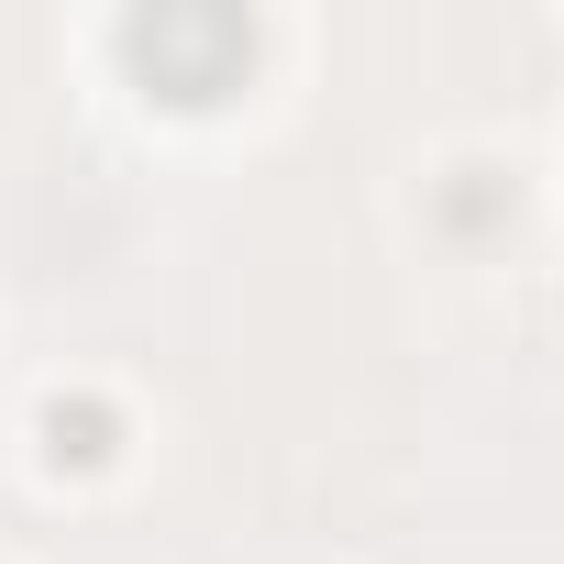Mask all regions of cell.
I'll return each instance as SVG.
<instances>
[{
    "label": "cell",
    "instance_id": "1",
    "mask_svg": "<svg viewBox=\"0 0 564 564\" xmlns=\"http://www.w3.org/2000/svg\"><path fill=\"white\" fill-rule=\"evenodd\" d=\"M122 67L166 100V111H210L243 89L254 67V23L232 12V0H155V12L122 23Z\"/></svg>",
    "mask_w": 564,
    "mask_h": 564
},
{
    "label": "cell",
    "instance_id": "2",
    "mask_svg": "<svg viewBox=\"0 0 564 564\" xmlns=\"http://www.w3.org/2000/svg\"><path fill=\"white\" fill-rule=\"evenodd\" d=\"M111 443H122L111 399H56V410H45V454H56V465H111Z\"/></svg>",
    "mask_w": 564,
    "mask_h": 564
}]
</instances>
